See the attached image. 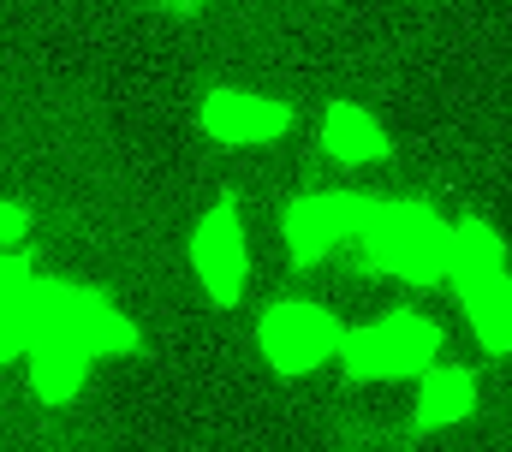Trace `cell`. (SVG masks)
<instances>
[{
    "mask_svg": "<svg viewBox=\"0 0 512 452\" xmlns=\"http://www.w3.org/2000/svg\"><path fill=\"white\" fill-rule=\"evenodd\" d=\"M191 274L203 286V298L215 310H233L245 298V280H251V232L239 203H209L197 226H191Z\"/></svg>",
    "mask_w": 512,
    "mask_h": 452,
    "instance_id": "5b68a950",
    "label": "cell"
},
{
    "mask_svg": "<svg viewBox=\"0 0 512 452\" xmlns=\"http://www.w3.org/2000/svg\"><path fill=\"white\" fill-rule=\"evenodd\" d=\"M161 6H167V12H173V18H197V12H203V6H209V0H161Z\"/></svg>",
    "mask_w": 512,
    "mask_h": 452,
    "instance_id": "5bb4252c",
    "label": "cell"
},
{
    "mask_svg": "<svg viewBox=\"0 0 512 452\" xmlns=\"http://www.w3.org/2000/svg\"><path fill=\"white\" fill-rule=\"evenodd\" d=\"M292 102L286 96H262L245 84H215L203 90L197 102V131L209 143H227V149H262V143H280L292 131Z\"/></svg>",
    "mask_w": 512,
    "mask_h": 452,
    "instance_id": "8992f818",
    "label": "cell"
},
{
    "mask_svg": "<svg viewBox=\"0 0 512 452\" xmlns=\"http://www.w3.org/2000/svg\"><path fill=\"white\" fill-rule=\"evenodd\" d=\"M358 221H364V191H298L280 209V238L292 268H328L334 256H346L358 244Z\"/></svg>",
    "mask_w": 512,
    "mask_h": 452,
    "instance_id": "277c9868",
    "label": "cell"
},
{
    "mask_svg": "<svg viewBox=\"0 0 512 452\" xmlns=\"http://www.w3.org/2000/svg\"><path fill=\"white\" fill-rule=\"evenodd\" d=\"M459 310H465L471 334H477V345L489 357H512V268L489 274L471 292H459Z\"/></svg>",
    "mask_w": 512,
    "mask_h": 452,
    "instance_id": "8fae6325",
    "label": "cell"
},
{
    "mask_svg": "<svg viewBox=\"0 0 512 452\" xmlns=\"http://www.w3.org/2000/svg\"><path fill=\"white\" fill-rule=\"evenodd\" d=\"M441 322L423 316V310H382L370 322H346L340 339V369L346 381L358 387H376V381H417L435 357H441Z\"/></svg>",
    "mask_w": 512,
    "mask_h": 452,
    "instance_id": "7a4b0ae2",
    "label": "cell"
},
{
    "mask_svg": "<svg viewBox=\"0 0 512 452\" xmlns=\"http://www.w3.org/2000/svg\"><path fill=\"white\" fill-rule=\"evenodd\" d=\"M477 399H483L477 369H465V363H441V357H435V363L417 375L411 423H417V429H459V423L477 411Z\"/></svg>",
    "mask_w": 512,
    "mask_h": 452,
    "instance_id": "9c48e42d",
    "label": "cell"
},
{
    "mask_svg": "<svg viewBox=\"0 0 512 452\" xmlns=\"http://www.w3.org/2000/svg\"><path fill=\"white\" fill-rule=\"evenodd\" d=\"M340 339H346V322L328 304H310V298H280V304H268L256 316V351L286 381L334 363L340 357Z\"/></svg>",
    "mask_w": 512,
    "mask_h": 452,
    "instance_id": "3957f363",
    "label": "cell"
},
{
    "mask_svg": "<svg viewBox=\"0 0 512 452\" xmlns=\"http://www.w3.org/2000/svg\"><path fill=\"white\" fill-rule=\"evenodd\" d=\"M507 268V238H501V226L483 221V215H459L453 221V262H447V292L459 298V292H471V286H483L489 274H501Z\"/></svg>",
    "mask_w": 512,
    "mask_h": 452,
    "instance_id": "30bf717a",
    "label": "cell"
},
{
    "mask_svg": "<svg viewBox=\"0 0 512 452\" xmlns=\"http://www.w3.org/2000/svg\"><path fill=\"white\" fill-rule=\"evenodd\" d=\"M30 232H36V215H30V203H0V250L24 256V250H30Z\"/></svg>",
    "mask_w": 512,
    "mask_h": 452,
    "instance_id": "4fadbf2b",
    "label": "cell"
},
{
    "mask_svg": "<svg viewBox=\"0 0 512 452\" xmlns=\"http://www.w3.org/2000/svg\"><path fill=\"white\" fill-rule=\"evenodd\" d=\"M370 274L405 280V286H447V262H453V221L435 215V203L423 197H364V221L358 244Z\"/></svg>",
    "mask_w": 512,
    "mask_h": 452,
    "instance_id": "6da1fadb",
    "label": "cell"
},
{
    "mask_svg": "<svg viewBox=\"0 0 512 452\" xmlns=\"http://www.w3.org/2000/svg\"><path fill=\"white\" fill-rule=\"evenodd\" d=\"M30 256H12L0 250V369L6 363H24L30 351Z\"/></svg>",
    "mask_w": 512,
    "mask_h": 452,
    "instance_id": "7c38bea8",
    "label": "cell"
},
{
    "mask_svg": "<svg viewBox=\"0 0 512 452\" xmlns=\"http://www.w3.org/2000/svg\"><path fill=\"white\" fill-rule=\"evenodd\" d=\"M24 363H30V393H36L42 405H72V399L90 387V375H96V357H90L72 334L30 339Z\"/></svg>",
    "mask_w": 512,
    "mask_h": 452,
    "instance_id": "ba28073f",
    "label": "cell"
},
{
    "mask_svg": "<svg viewBox=\"0 0 512 452\" xmlns=\"http://www.w3.org/2000/svg\"><path fill=\"white\" fill-rule=\"evenodd\" d=\"M322 149L328 161H340L346 173H364V167H382L393 155V137H387L382 113H370L364 102H328L322 108Z\"/></svg>",
    "mask_w": 512,
    "mask_h": 452,
    "instance_id": "52a82bcc",
    "label": "cell"
}]
</instances>
